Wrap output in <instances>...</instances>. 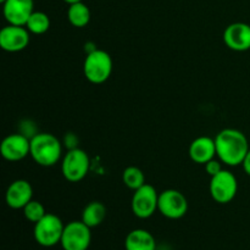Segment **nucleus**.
Masks as SVG:
<instances>
[{
  "instance_id": "1",
  "label": "nucleus",
  "mask_w": 250,
  "mask_h": 250,
  "mask_svg": "<svg viewBox=\"0 0 250 250\" xmlns=\"http://www.w3.org/2000/svg\"><path fill=\"white\" fill-rule=\"evenodd\" d=\"M216 155L222 164L229 166L242 165L249 151L247 137L234 128L222 129L215 137Z\"/></svg>"
},
{
  "instance_id": "2",
  "label": "nucleus",
  "mask_w": 250,
  "mask_h": 250,
  "mask_svg": "<svg viewBox=\"0 0 250 250\" xmlns=\"http://www.w3.org/2000/svg\"><path fill=\"white\" fill-rule=\"evenodd\" d=\"M38 165L49 167L59 163L62 155V146L58 137L51 133H37L31 138V154Z\"/></svg>"
},
{
  "instance_id": "3",
  "label": "nucleus",
  "mask_w": 250,
  "mask_h": 250,
  "mask_svg": "<svg viewBox=\"0 0 250 250\" xmlns=\"http://www.w3.org/2000/svg\"><path fill=\"white\" fill-rule=\"evenodd\" d=\"M112 66L114 63L109 53L102 49H94L85 56L83 63L84 77L93 84H102L111 76Z\"/></svg>"
},
{
  "instance_id": "4",
  "label": "nucleus",
  "mask_w": 250,
  "mask_h": 250,
  "mask_svg": "<svg viewBox=\"0 0 250 250\" xmlns=\"http://www.w3.org/2000/svg\"><path fill=\"white\" fill-rule=\"evenodd\" d=\"M65 225L61 219L54 214H46L37 224H34L33 237L39 246L51 248L61 242Z\"/></svg>"
},
{
  "instance_id": "5",
  "label": "nucleus",
  "mask_w": 250,
  "mask_h": 250,
  "mask_svg": "<svg viewBox=\"0 0 250 250\" xmlns=\"http://www.w3.org/2000/svg\"><path fill=\"white\" fill-rule=\"evenodd\" d=\"M90 167V159L83 149H70L65 154L61 163L62 175L68 182H80L85 176Z\"/></svg>"
},
{
  "instance_id": "6",
  "label": "nucleus",
  "mask_w": 250,
  "mask_h": 250,
  "mask_svg": "<svg viewBox=\"0 0 250 250\" xmlns=\"http://www.w3.org/2000/svg\"><path fill=\"white\" fill-rule=\"evenodd\" d=\"M84 222L71 221L65 225L62 237H61V248L63 250H88L92 243V232Z\"/></svg>"
},
{
  "instance_id": "7",
  "label": "nucleus",
  "mask_w": 250,
  "mask_h": 250,
  "mask_svg": "<svg viewBox=\"0 0 250 250\" xmlns=\"http://www.w3.org/2000/svg\"><path fill=\"white\" fill-rule=\"evenodd\" d=\"M210 195L219 204H229L238 192V182L231 171L222 170L210 181Z\"/></svg>"
},
{
  "instance_id": "8",
  "label": "nucleus",
  "mask_w": 250,
  "mask_h": 250,
  "mask_svg": "<svg viewBox=\"0 0 250 250\" xmlns=\"http://www.w3.org/2000/svg\"><path fill=\"white\" fill-rule=\"evenodd\" d=\"M159 204V193L151 185L146 183L134 190V194L132 197L131 208L132 212L136 217L142 220L149 219L155 214L158 210Z\"/></svg>"
},
{
  "instance_id": "9",
  "label": "nucleus",
  "mask_w": 250,
  "mask_h": 250,
  "mask_svg": "<svg viewBox=\"0 0 250 250\" xmlns=\"http://www.w3.org/2000/svg\"><path fill=\"white\" fill-rule=\"evenodd\" d=\"M158 210L166 219H182L188 211V200L178 190L166 189L159 194Z\"/></svg>"
},
{
  "instance_id": "10",
  "label": "nucleus",
  "mask_w": 250,
  "mask_h": 250,
  "mask_svg": "<svg viewBox=\"0 0 250 250\" xmlns=\"http://www.w3.org/2000/svg\"><path fill=\"white\" fill-rule=\"evenodd\" d=\"M31 32L24 26L9 24L0 32V46L2 50L9 53H17L27 48L29 44Z\"/></svg>"
},
{
  "instance_id": "11",
  "label": "nucleus",
  "mask_w": 250,
  "mask_h": 250,
  "mask_svg": "<svg viewBox=\"0 0 250 250\" xmlns=\"http://www.w3.org/2000/svg\"><path fill=\"white\" fill-rule=\"evenodd\" d=\"M0 151L5 160H22L31 154V138L22 133L10 134L2 141Z\"/></svg>"
},
{
  "instance_id": "12",
  "label": "nucleus",
  "mask_w": 250,
  "mask_h": 250,
  "mask_svg": "<svg viewBox=\"0 0 250 250\" xmlns=\"http://www.w3.org/2000/svg\"><path fill=\"white\" fill-rule=\"evenodd\" d=\"M2 6L5 20L15 26H26L34 11L33 0H5Z\"/></svg>"
},
{
  "instance_id": "13",
  "label": "nucleus",
  "mask_w": 250,
  "mask_h": 250,
  "mask_svg": "<svg viewBox=\"0 0 250 250\" xmlns=\"http://www.w3.org/2000/svg\"><path fill=\"white\" fill-rule=\"evenodd\" d=\"M224 42L231 50L247 51L250 49V26L244 22L232 23L225 29Z\"/></svg>"
},
{
  "instance_id": "14",
  "label": "nucleus",
  "mask_w": 250,
  "mask_h": 250,
  "mask_svg": "<svg viewBox=\"0 0 250 250\" xmlns=\"http://www.w3.org/2000/svg\"><path fill=\"white\" fill-rule=\"evenodd\" d=\"M33 199V188L26 180H16L9 186L5 194V202L11 209H23Z\"/></svg>"
},
{
  "instance_id": "15",
  "label": "nucleus",
  "mask_w": 250,
  "mask_h": 250,
  "mask_svg": "<svg viewBox=\"0 0 250 250\" xmlns=\"http://www.w3.org/2000/svg\"><path fill=\"white\" fill-rule=\"evenodd\" d=\"M216 155V144L215 139L210 137L203 136L198 137L197 139L190 143L189 146V156L195 164L205 165L210 160L215 159Z\"/></svg>"
},
{
  "instance_id": "16",
  "label": "nucleus",
  "mask_w": 250,
  "mask_h": 250,
  "mask_svg": "<svg viewBox=\"0 0 250 250\" xmlns=\"http://www.w3.org/2000/svg\"><path fill=\"white\" fill-rule=\"evenodd\" d=\"M126 250H156V241L153 234L143 229L129 232L125 239Z\"/></svg>"
},
{
  "instance_id": "17",
  "label": "nucleus",
  "mask_w": 250,
  "mask_h": 250,
  "mask_svg": "<svg viewBox=\"0 0 250 250\" xmlns=\"http://www.w3.org/2000/svg\"><path fill=\"white\" fill-rule=\"evenodd\" d=\"M106 217V207L100 202H92L84 208L82 212V221L90 229H95Z\"/></svg>"
},
{
  "instance_id": "18",
  "label": "nucleus",
  "mask_w": 250,
  "mask_h": 250,
  "mask_svg": "<svg viewBox=\"0 0 250 250\" xmlns=\"http://www.w3.org/2000/svg\"><path fill=\"white\" fill-rule=\"evenodd\" d=\"M67 19L73 27H78V28L85 27L90 21L89 7L82 1L71 4L67 10Z\"/></svg>"
},
{
  "instance_id": "19",
  "label": "nucleus",
  "mask_w": 250,
  "mask_h": 250,
  "mask_svg": "<svg viewBox=\"0 0 250 250\" xmlns=\"http://www.w3.org/2000/svg\"><path fill=\"white\" fill-rule=\"evenodd\" d=\"M24 27L32 34H44L50 28V19L45 12L33 11Z\"/></svg>"
},
{
  "instance_id": "20",
  "label": "nucleus",
  "mask_w": 250,
  "mask_h": 250,
  "mask_svg": "<svg viewBox=\"0 0 250 250\" xmlns=\"http://www.w3.org/2000/svg\"><path fill=\"white\" fill-rule=\"evenodd\" d=\"M122 181L129 189L137 190L142 186L146 185V176H144L143 171L137 166H128L127 168H125L124 173H122Z\"/></svg>"
},
{
  "instance_id": "21",
  "label": "nucleus",
  "mask_w": 250,
  "mask_h": 250,
  "mask_svg": "<svg viewBox=\"0 0 250 250\" xmlns=\"http://www.w3.org/2000/svg\"><path fill=\"white\" fill-rule=\"evenodd\" d=\"M22 210H23V215L26 220H28L29 222H33V224H37L39 220H42L46 215L44 205L41 202H37V200L33 199Z\"/></svg>"
},
{
  "instance_id": "22",
  "label": "nucleus",
  "mask_w": 250,
  "mask_h": 250,
  "mask_svg": "<svg viewBox=\"0 0 250 250\" xmlns=\"http://www.w3.org/2000/svg\"><path fill=\"white\" fill-rule=\"evenodd\" d=\"M221 164H222L221 160H215V159H212V160H210L209 163L205 164V170H207V172L209 173L210 177L217 175V173H220L222 170H224Z\"/></svg>"
},
{
  "instance_id": "23",
  "label": "nucleus",
  "mask_w": 250,
  "mask_h": 250,
  "mask_svg": "<svg viewBox=\"0 0 250 250\" xmlns=\"http://www.w3.org/2000/svg\"><path fill=\"white\" fill-rule=\"evenodd\" d=\"M77 143H78V139L76 138L75 134H72V133L66 134L65 144H66V146H67V148H70V149L77 148V146H76V144H77Z\"/></svg>"
},
{
  "instance_id": "24",
  "label": "nucleus",
  "mask_w": 250,
  "mask_h": 250,
  "mask_svg": "<svg viewBox=\"0 0 250 250\" xmlns=\"http://www.w3.org/2000/svg\"><path fill=\"white\" fill-rule=\"evenodd\" d=\"M242 165H243V168H244V171H246L247 175L250 176V149H249L248 154H247L246 159H244V161Z\"/></svg>"
},
{
  "instance_id": "25",
  "label": "nucleus",
  "mask_w": 250,
  "mask_h": 250,
  "mask_svg": "<svg viewBox=\"0 0 250 250\" xmlns=\"http://www.w3.org/2000/svg\"><path fill=\"white\" fill-rule=\"evenodd\" d=\"M63 1L67 2L68 5H71V4H75V2H80V1H82V0H63Z\"/></svg>"
},
{
  "instance_id": "26",
  "label": "nucleus",
  "mask_w": 250,
  "mask_h": 250,
  "mask_svg": "<svg viewBox=\"0 0 250 250\" xmlns=\"http://www.w3.org/2000/svg\"><path fill=\"white\" fill-rule=\"evenodd\" d=\"M0 1H1V2H4V1H5V0H0Z\"/></svg>"
}]
</instances>
